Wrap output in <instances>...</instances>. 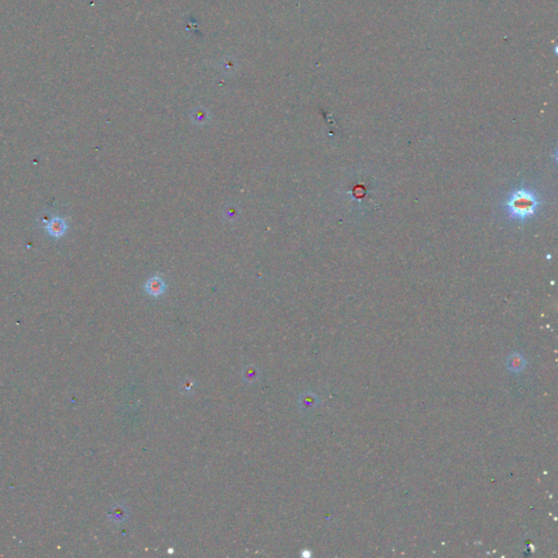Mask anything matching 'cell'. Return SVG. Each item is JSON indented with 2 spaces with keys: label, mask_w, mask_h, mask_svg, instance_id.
<instances>
[{
  "label": "cell",
  "mask_w": 558,
  "mask_h": 558,
  "mask_svg": "<svg viewBox=\"0 0 558 558\" xmlns=\"http://www.w3.org/2000/svg\"><path fill=\"white\" fill-rule=\"evenodd\" d=\"M540 201L530 189H518L506 201V213L512 220L525 221L538 212Z\"/></svg>",
  "instance_id": "cell-1"
},
{
  "label": "cell",
  "mask_w": 558,
  "mask_h": 558,
  "mask_svg": "<svg viewBox=\"0 0 558 558\" xmlns=\"http://www.w3.org/2000/svg\"><path fill=\"white\" fill-rule=\"evenodd\" d=\"M67 228H68L67 223L65 222L64 218H60V217L52 218V220L46 225L47 232L51 237H55V238L63 237L67 231Z\"/></svg>",
  "instance_id": "cell-2"
},
{
  "label": "cell",
  "mask_w": 558,
  "mask_h": 558,
  "mask_svg": "<svg viewBox=\"0 0 558 558\" xmlns=\"http://www.w3.org/2000/svg\"><path fill=\"white\" fill-rule=\"evenodd\" d=\"M165 287H166L165 283L163 282V279L160 278V277H152L145 285L146 291L149 293L150 296H153V297L161 296L162 293L165 291Z\"/></svg>",
  "instance_id": "cell-3"
},
{
  "label": "cell",
  "mask_w": 558,
  "mask_h": 558,
  "mask_svg": "<svg viewBox=\"0 0 558 558\" xmlns=\"http://www.w3.org/2000/svg\"><path fill=\"white\" fill-rule=\"evenodd\" d=\"M508 365L510 368L514 369V371H517V369H521L522 368V360L520 358H510L509 359V362H508Z\"/></svg>",
  "instance_id": "cell-4"
},
{
  "label": "cell",
  "mask_w": 558,
  "mask_h": 558,
  "mask_svg": "<svg viewBox=\"0 0 558 558\" xmlns=\"http://www.w3.org/2000/svg\"><path fill=\"white\" fill-rule=\"evenodd\" d=\"M197 116H198V121H199V120H202V121H205V120H206V116H207V115H206V110H205V111L203 110V111H201V112L198 111V115H197Z\"/></svg>",
  "instance_id": "cell-5"
}]
</instances>
